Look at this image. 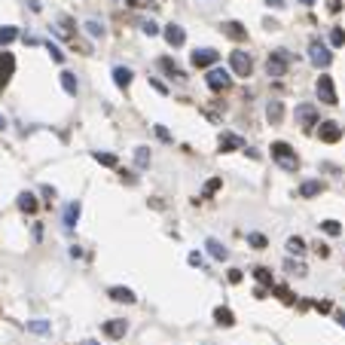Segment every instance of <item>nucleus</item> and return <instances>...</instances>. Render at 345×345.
<instances>
[{"instance_id":"obj_28","label":"nucleus","mask_w":345,"mask_h":345,"mask_svg":"<svg viewBox=\"0 0 345 345\" xmlns=\"http://www.w3.org/2000/svg\"><path fill=\"white\" fill-rule=\"evenodd\" d=\"M70 31H73V19H70V16H61L55 34H58V37H70Z\"/></svg>"},{"instance_id":"obj_8","label":"nucleus","mask_w":345,"mask_h":345,"mask_svg":"<svg viewBox=\"0 0 345 345\" xmlns=\"http://www.w3.org/2000/svg\"><path fill=\"white\" fill-rule=\"evenodd\" d=\"M189 61H193V67H214L220 61V52H214V49H196Z\"/></svg>"},{"instance_id":"obj_23","label":"nucleus","mask_w":345,"mask_h":345,"mask_svg":"<svg viewBox=\"0 0 345 345\" xmlns=\"http://www.w3.org/2000/svg\"><path fill=\"white\" fill-rule=\"evenodd\" d=\"M110 299L113 302H135V293L129 287H110Z\"/></svg>"},{"instance_id":"obj_9","label":"nucleus","mask_w":345,"mask_h":345,"mask_svg":"<svg viewBox=\"0 0 345 345\" xmlns=\"http://www.w3.org/2000/svg\"><path fill=\"white\" fill-rule=\"evenodd\" d=\"M220 31L229 37V40H236V43L248 40V28H245L242 22H223V25H220Z\"/></svg>"},{"instance_id":"obj_18","label":"nucleus","mask_w":345,"mask_h":345,"mask_svg":"<svg viewBox=\"0 0 345 345\" xmlns=\"http://www.w3.org/2000/svg\"><path fill=\"white\" fill-rule=\"evenodd\" d=\"M132 76H135V73H132L129 67H123V64H120V67H113V83H117L120 89H129V83H132Z\"/></svg>"},{"instance_id":"obj_41","label":"nucleus","mask_w":345,"mask_h":345,"mask_svg":"<svg viewBox=\"0 0 345 345\" xmlns=\"http://www.w3.org/2000/svg\"><path fill=\"white\" fill-rule=\"evenodd\" d=\"M186 260H189V266H202V263H205L199 251H193V254H189V257H186Z\"/></svg>"},{"instance_id":"obj_15","label":"nucleus","mask_w":345,"mask_h":345,"mask_svg":"<svg viewBox=\"0 0 345 345\" xmlns=\"http://www.w3.org/2000/svg\"><path fill=\"white\" fill-rule=\"evenodd\" d=\"M159 67L171 76V80H186V73H183V67L177 64V61H171V58H159Z\"/></svg>"},{"instance_id":"obj_13","label":"nucleus","mask_w":345,"mask_h":345,"mask_svg":"<svg viewBox=\"0 0 345 345\" xmlns=\"http://www.w3.org/2000/svg\"><path fill=\"white\" fill-rule=\"evenodd\" d=\"M104 333H107L110 339H123V336L129 333V324H126L123 318H113V321H107V324H104Z\"/></svg>"},{"instance_id":"obj_16","label":"nucleus","mask_w":345,"mask_h":345,"mask_svg":"<svg viewBox=\"0 0 345 345\" xmlns=\"http://www.w3.org/2000/svg\"><path fill=\"white\" fill-rule=\"evenodd\" d=\"M281 117H284V104L281 101H269V104H266V120H269L272 126H278Z\"/></svg>"},{"instance_id":"obj_17","label":"nucleus","mask_w":345,"mask_h":345,"mask_svg":"<svg viewBox=\"0 0 345 345\" xmlns=\"http://www.w3.org/2000/svg\"><path fill=\"white\" fill-rule=\"evenodd\" d=\"M205 248H208V254H211L214 260H226V257H229V251H226V245H223L220 239H208Z\"/></svg>"},{"instance_id":"obj_34","label":"nucleus","mask_w":345,"mask_h":345,"mask_svg":"<svg viewBox=\"0 0 345 345\" xmlns=\"http://www.w3.org/2000/svg\"><path fill=\"white\" fill-rule=\"evenodd\" d=\"M248 245L257 248V251H263V248H266V236H260V233H248Z\"/></svg>"},{"instance_id":"obj_14","label":"nucleus","mask_w":345,"mask_h":345,"mask_svg":"<svg viewBox=\"0 0 345 345\" xmlns=\"http://www.w3.org/2000/svg\"><path fill=\"white\" fill-rule=\"evenodd\" d=\"M76 220H80V202H70L64 208V214H61V223H64V229H73Z\"/></svg>"},{"instance_id":"obj_38","label":"nucleus","mask_w":345,"mask_h":345,"mask_svg":"<svg viewBox=\"0 0 345 345\" xmlns=\"http://www.w3.org/2000/svg\"><path fill=\"white\" fill-rule=\"evenodd\" d=\"M46 49H49V55H52V61H58V64H61V61H64V52H61V49H58V46H55V43H52V40H49V43H46Z\"/></svg>"},{"instance_id":"obj_43","label":"nucleus","mask_w":345,"mask_h":345,"mask_svg":"<svg viewBox=\"0 0 345 345\" xmlns=\"http://www.w3.org/2000/svg\"><path fill=\"white\" fill-rule=\"evenodd\" d=\"M229 281L239 284V281H242V269H229Z\"/></svg>"},{"instance_id":"obj_25","label":"nucleus","mask_w":345,"mask_h":345,"mask_svg":"<svg viewBox=\"0 0 345 345\" xmlns=\"http://www.w3.org/2000/svg\"><path fill=\"white\" fill-rule=\"evenodd\" d=\"M214 321H217L220 327H233V324H236V318H233V312H229V309H223V305H220V309L214 312Z\"/></svg>"},{"instance_id":"obj_47","label":"nucleus","mask_w":345,"mask_h":345,"mask_svg":"<svg viewBox=\"0 0 345 345\" xmlns=\"http://www.w3.org/2000/svg\"><path fill=\"white\" fill-rule=\"evenodd\" d=\"M315 309H318V312H330L333 305H330V302H315Z\"/></svg>"},{"instance_id":"obj_42","label":"nucleus","mask_w":345,"mask_h":345,"mask_svg":"<svg viewBox=\"0 0 345 345\" xmlns=\"http://www.w3.org/2000/svg\"><path fill=\"white\" fill-rule=\"evenodd\" d=\"M327 10H330V13H339V10H342V0H327Z\"/></svg>"},{"instance_id":"obj_6","label":"nucleus","mask_w":345,"mask_h":345,"mask_svg":"<svg viewBox=\"0 0 345 345\" xmlns=\"http://www.w3.org/2000/svg\"><path fill=\"white\" fill-rule=\"evenodd\" d=\"M205 83H208V89H214V92H220V89H229V70H223V67H211L208 70V76H205Z\"/></svg>"},{"instance_id":"obj_45","label":"nucleus","mask_w":345,"mask_h":345,"mask_svg":"<svg viewBox=\"0 0 345 345\" xmlns=\"http://www.w3.org/2000/svg\"><path fill=\"white\" fill-rule=\"evenodd\" d=\"M156 135H159L162 141H171V135H168V129H165V126H156Z\"/></svg>"},{"instance_id":"obj_5","label":"nucleus","mask_w":345,"mask_h":345,"mask_svg":"<svg viewBox=\"0 0 345 345\" xmlns=\"http://www.w3.org/2000/svg\"><path fill=\"white\" fill-rule=\"evenodd\" d=\"M296 126H302L305 132L312 126H318V107L315 104H299L296 107Z\"/></svg>"},{"instance_id":"obj_39","label":"nucleus","mask_w":345,"mask_h":345,"mask_svg":"<svg viewBox=\"0 0 345 345\" xmlns=\"http://www.w3.org/2000/svg\"><path fill=\"white\" fill-rule=\"evenodd\" d=\"M272 290H275V293H278V299H281V302H290V299H293V293H290V290H287V287H284V284H275V287H272Z\"/></svg>"},{"instance_id":"obj_10","label":"nucleus","mask_w":345,"mask_h":345,"mask_svg":"<svg viewBox=\"0 0 345 345\" xmlns=\"http://www.w3.org/2000/svg\"><path fill=\"white\" fill-rule=\"evenodd\" d=\"M13 70H16V58H13L10 52H0V89H4V86L10 83Z\"/></svg>"},{"instance_id":"obj_19","label":"nucleus","mask_w":345,"mask_h":345,"mask_svg":"<svg viewBox=\"0 0 345 345\" xmlns=\"http://www.w3.org/2000/svg\"><path fill=\"white\" fill-rule=\"evenodd\" d=\"M220 150H223V153H229V150H245V141H242L239 135H223V138H220Z\"/></svg>"},{"instance_id":"obj_2","label":"nucleus","mask_w":345,"mask_h":345,"mask_svg":"<svg viewBox=\"0 0 345 345\" xmlns=\"http://www.w3.org/2000/svg\"><path fill=\"white\" fill-rule=\"evenodd\" d=\"M290 67V52L287 49H275L269 58H266V73L269 76H284Z\"/></svg>"},{"instance_id":"obj_36","label":"nucleus","mask_w":345,"mask_h":345,"mask_svg":"<svg viewBox=\"0 0 345 345\" xmlns=\"http://www.w3.org/2000/svg\"><path fill=\"white\" fill-rule=\"evenodd\" d=\"M330 43H333V46H345V31H342V28H333V31H330Z\"/></svg>"},{"instance_id":"obj_26","label":"nucleus","mask_w":345,"mask_h":345,"mask_svg":"<svg viewBox=\"0 0 345 345\" xmlns=\"http://www.w3.org/2000/svg\"><path fill=\"white\" fill-rule=\"evenodd\" d=\"M19 37V28H13V25H4L0 28V46H10L13 40Z\"/></svg>"},{"instance_id":"obj_4","label":"nucleus","mask_w":345,"mask_h":345,"mask_svg":"<svg viewBox=\"0 0 345 345\" xmlns=\"http://www.w3.org/2000/svg\"><path fill=\"white\" fill-rule=\"evenodd\" d=\"M309 61L321 70V67H327V64L333 61V52H330L321 40H312V46H309Z\"/></svg>"},{"instance_id":"obj_33","label":"nucleus","mask_w":345,"mask_h":345,"mask_svg":"<svg viewBox=\"0 0 345 345\" xmlns=\"http://www.w3.org/2000/svg\"><path fill=\"white\" fill-rule=\"evenodd\" d=\"M135 162H138V168H147L150 165V150L147 147H138L135 150Z\"/></svg>"},{"instance_id":"obj_27","label":"nucleus","mask_w":345,"mask_h":345,"mask_svg":"<svg viewBox=\"0 0 345 345\" xmlns=\"http://www.w3.org/2000/svg\"><path fill=\"white\" fill-rule=\"evenodd\" d=\"M28 330H31V333H40V336H46V333L52 330V324H49V321H43V318H37V321H28Z\"/></svg>"},{"instance_id":"obj_40","label":"nucleus","mask_w":345,"mask_h":345,"mask_svg":"<svg viewBox=\"0 0 345 345\" xmlns=\"http://www.w3.org/2000/svg\"><path fill=\"white\" fill-rule=\"evenodd\" d=\"M141 31H144V34H150V37H156V34H159V25L150 19V22H141Z\"/></svg>"},{"instance_id":"obj_21","label":"nucleus","mask_w":345,"mask_h":345,"mask_svg":"<svg viewBox=\"0 0 345 345\" xmlns=\"http://www.w3.org/2000/svg\"><path fill=\"white\" fill-rule=\"evenodd\" d=\"M61 89H64L70 98H76V92H80V86H76V76H73L70 70H64V73H61Z\"/></svg>"},{"instance_id":"obj_1","label":"nucleus","mask_w":345,"mask_h":345,"mask_svg":"<svg viewBox=\"0 0 345 345\" xmlns=\"http://www.w3.org/2000/svg\"><path fill=\"white\" fill-rule=\"evenodd\" d=\"M272 159L284 168V171H296L299 168V156H296V150L284 141H275L272 144Z\"/></svg>"},{"instance_id":"obj_48","label":"nucleus","mask_w":345,"mask_h":345,"mask_svg":"<svg viewBox=\"0 0 345 345\" xmlns=\"http://www.w3.org/2000/svg\"><path fill=\"white\" fill-rule=\"evenodd\" d=\"M266 7H275V10H281V7H284V0H266Z\"/></svg>"},{"instance_id":"obj_22","label":"nucleus","mask_w":345,"mask_h":345,"mask_svg":"<svg viewBox=\"0 0 345 345\" xmlns=\"http://www.w3.org/2000/svg\"><path fill=\"white\" fill-rule=\"evenodd\" d=\"M19 208H22L25 214H37V208H40V205H37V196H34V193H22V196H19Z\"/></svg>"},{"instance_id":"obj_24","label":"nucleus","mask_w":345,"mask_h":345,"mask_svg":"<svg viewBox=\"0 0 345 345\" xmlns=\"http://www.w3.org/2000/svg\"><path fill=\"white\" fill-rule=\"evenodd\" d=\"M254 278H257L263 287H275V281H272V272L266 269V266H257V269H254Z\"/></svg>"},{"instance_id":"obj_30","label":"nucleus","mask_w":345,"mask_h":345,"mask_svg":"<svg viewBox=\"0 0 345 345\" xmlns=\"http://www.w3.org/2000/svg\"><path fill=\"white\" fill-rule=\"evenodd\" d=\"M284 269H287L290 275H296V278H302L305 272H309V269H305V266H302L299 260H287V263H284Z\"/></svg>"},{"instance_id":"obj_51","label":"nucleus","mask_w":345,"mask_h":345,"mask_svg":"<svg viewBox=\"0 0 345 345\" xmlns=\"http://www.w3.org/2000/svg\"><path fill=\"white\" fill-rule=\"evenodd\" d=\"M132 7H150V0H129Z\"/></svg>"},{"instance_id":"obj_12","label":"nucleus","mask_w":345,"mask_h":345,"mask_svg":"<svg viewBox=\"0 0 345 345\" xmlns=\"http://www.w3.org/2000/svg\"><path fill=\"white\" fill-rule=\"evenodd\" d=\"M165 40H168V46L177 49V46L186 43V31H183L180 25H168V28H165Z\"/></svg>"},{"instance_id":"obj_31","label":"nucleus","mask_w":345,"mask_h":345,"mask_svg":"<svg viewBox=\"0 0 345 345\" xmlns=\"http://www.w3.org/2000/svg\"><path fill=\"white\" fill-rule=\"evenodd\" d=\"M83 28H86V34H89V37H104V25H101L98 19H89Z\"/></svg>"},{"instance_id":"obj_29","label":"nucleus","mask_w":345,"mask_h":345,"mask_svg":"<svg viewBox=\"0 0 345 345\" xmlns=\"http://www.w3.org/2000/svg\"><path fill=\"white\" fill-rule=\"evenodd\" d=\"M287 251L296 254V257H302V254H305V242H302L299 236H290V239H287Z\"/></svg>"},{"instance_id":"obj_52","label":"nucleus","mask_w":345,"mask_h":345,"mask_svg":"<svg viewBox=\"0 0 345 345\" xmlns=\"http://www.w3.org/2000/svg\"><path fill=\"white\" fill-rule=\"evenodd\" d=\"M336 321H339V324L345 327V312H336Z\"/></svg>"},{"instance_id":"obj_20","label":"nucleus","mask_w":345,"mask_h":345,"mask_svg":"<svg viewBox=\"0 0 345 345\" xmlns=\"http://www.w3.org/2000/svg\"><path fill=\"white\" fill-rule=\"evenodd\" d=\"M321 189H324V183H321V180H305V183L299 186V196H302V199H312V196H318V193H321Z\"/></svg>"},{"instance_id":"obj_53","label":"nucleus","mask_w":345,"mask_h":345,"mask_svg":"<svg viewBox=\"0 0 345 345\" xmlns=\"http://www.w3.org/2000/svg\"><path fill=\"white\" fill-rule=\"evenodd\" d=\"M299 4H305V7H312V4H318V0H299Z\"/></svg>"},{"instance_id":"obj_3","label":"nucleus","mask_w":345,"mask_h":345,"mask_svg":"<svg viewBox=\"0 0 345 345\" xmlns=\"http://www.w3.org/2000/svg\"><path fill=\"white\" fill-rule=\"evenodd\" d=\"M229 67H233L236 76H251L254 61H251V55L245 49H233V52H229Z\"/></svg>"},{"instance_id":"obj_55","label":"nucleus","mask_w":345,"mask_h":345,"mask_svg":"<svg viewBox=\"0 0 345 345\" xmlns=\"http://www.w3.org/2000/svg\"><path fill=\"white\" fill-rule=\"evenodd\" d=\"M83 345H98V342H92V339H86V342H83Z\"/></svg>"},{"instance_id":"obj_7","label":"nucleus","mask_w":345,"mask_h":345,"mask_svg":"<svg viewBox=\"0 0 345 345\" xmlns=\"http://www.w3.org/2000/svg\"><path fill=\"white\" fill-rule=\"evenodd\" d=\"M315 89H318L321 104H330V107L336 104V89H333V80H330L327 73H321V76H318V86H315Z\"/></svg>"},{"instance_id":"obj_32","label":"nucleus","mask_w":345,"mask_h":345,"mask_svg":"<svg viewBox=\"0 0 345 345\" xmlns=\"http://www.w3.org/2000/svg\"><path fill=\"white\" fill-rule=\"evenodd\" d=\"M95 156V162H101V165H107V168H117V156H113V153H92Z\"/></svg>"},{"instance_id":"obj_46","label":"nucleus","mask_w":345,"mask_h":345,"mask_svg":"<svg viewBox=\"0 0 345 345\" xmlns=\"http://www.w3.org/2000/svg\"><path fill=\"white\" fill-rule=\"evenodd\" d=\"M43 196H46V199H49V202H52V199H55V189H52V186H49V183H46V186H43Z\"/></svg>"},{"instance_id":"obj_50","label":"nucleus","mask_w":345,"mask_h":345,"mask_svg":"<svg viewBox=\"0 0 345 345\" xmlns=\"http://www.w3.org/2000/svg\"><path fill=\"white\" fill-rule=\"evenodd\" d=\"M28 7H31L34 13H40V0H28Z\"/></svg>"},{"instance_id":"obj_37","label":"nucleus","mask_w":345,"mask_h":345,"mask_svg":"<svg viewBox=\"0 0 345 345\" xmlns=\"http://www.w3.org/2000/svg\"><path fill=\"white\" fill-rule=\"evenodd\" d=\"M220 183H223L220 177H214V180H208V183H205V193H202V196H205V199H208V196H214V193H217V189H220Z\"/></svg>"},{"instance_id":"obj_54","label":"nucleus","mask_w":345,"mask_h":345,"mask_svg":"<svg viewBox=\"0 0 345 345\" xmlns=\"http://www.w3.org/2000/svg\"><path fill=\"white\" fill-rule=\"evenodd\" d=\"M0 129H7V120H4V117H0Z\"/></svg>"},{"instance_id":"obj_35","label":"nucleus","mask_w":345,"mask_h":345,"mask_svg":"<svg viewBox=\"0 0 345 345\" xmlns=\"http://www.w3.org/2000/svg\"><path fill=\"white\" fill-rule=\"evenodd\" d=\"M321 229H324L327 236H339V233H342V226H339L336 220H324V223H321Z\"/></svg>"},{"instance_id":"obj_44","label":"nucleus","mask_w":345,"mask_h":345,"mask_svg":"<svg viewBox=\"0 0 345 345\" xmlns=\"http://www.w3.org/2000/svg\"><path fill=\"white\" fill-rule=\"evenodd\" d=\"M150 86H153V89H156V92H162V95H168V86H162L159 80H150Z\"/></svg>"},{"instance_id":"obj_49","label":"nucleus","mask_w":345,"mask_h":345,"mask_svg":"<svg viewBox=\"0 0 345 345\" xmlns=\"http://www.w3.org/2000/svg\"><path fill=\"white\" fill-rule=\"evenodd\" d=\"M254 296H257V299H263V296H266V287H263V284H260V287H254Z\"/></svg>"},{"instance_id":"obj_11","label":"nucleus","mask_w":345,"mask_h":345,"mask_svg":"<svg viewBox=\"0 0 345 345\" xmlns=\"http://www.w3.org/2000/svg\"><path fill=\"white\" fill-rule=\"evenodd\" d=\"M318 135H321L324 144H336V141L342 138V126H339V123H321Z\"/></svg>"}]
</instances>
